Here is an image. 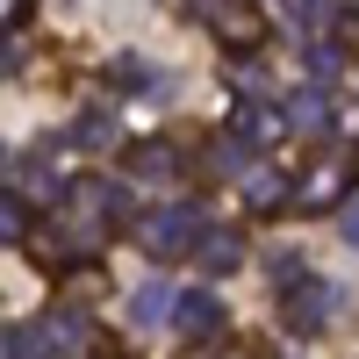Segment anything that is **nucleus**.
Here are the masks:
<instances>
[{
  "label": "nucleus",
  "instance_id": "nucleus-1",
  "mask_svg": "<svg viewBox=\"0 0 359 359\" xmlns=\"http://www.w3.org/2000/svg\"><path fill=\"white\" fill-rule=\"evenodd\" d=\"M22 8H29V0H0V22H15V15H22Z\"/></svg>",
  "mask_w": 359,
  "mask_h": 359
}]
</instances>
